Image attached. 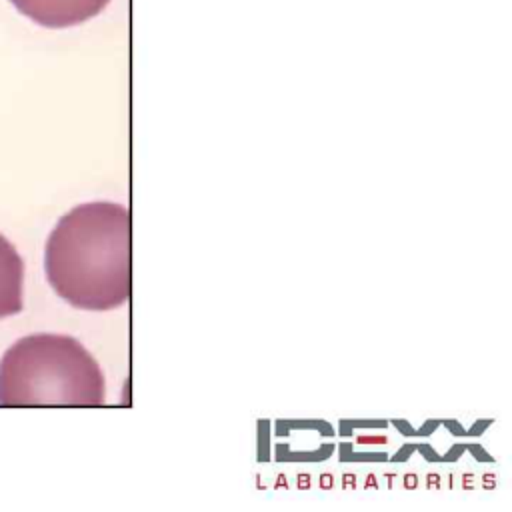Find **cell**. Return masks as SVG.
Wrapping results in <instances>:
<instances>
[{
	"mask_svg": "<svg viewBox=\"0 0 512 512\" xmlns=\"http://www.w3.org/2000/svg\"><path fill=\"white\" fill-rule=\"evenodd\" d=\"M44 270L54 292L74 308L112 310L130 300V212L116 202H88L50 232Z\"/></svg>",
	"mask_w": 512,
	"mask_h": 512,
	"instance_id": "6da1fadb",
	"label": "cell"
},
{
	"mask_svg": "<svg viewBox=\"0 0 512 512\" xmlns=\"http://www.w3.org/2000/svg\"><path fill=\"white\" fill-rule=\"evenodd\" d=\"M104 374L72 336L30 334L0 360V406H100Z\"/></svg>",
	"mask_w": 512,
	"mask_h": 512,
	"instance_id": "7a4b0ae2",
	"label": "cell"
},
{
	"mask_svg": "<svg viewBox=\"0 0 512 512\" xmlns=\"http://www.w3.org/2000/svg\"><path fill=\"white\" fill-rule=\"evenodd\" d=\"M18 12L46 28H68L90 20L110 0H10Z\"/></svg>",
	"mask_w": 512,
	"mask_h": 512,
	"instance_id": "3957f363",
	"label": "cell"
},
{
	"mask_svg": "<svg viewBox=\"0 0 512 512\" xmlns=\"http://www.w3.org/2000/svg\"><path fill=\"white\" fill-rule=\"evenodd\" d=\"M24 262L16 248L0 234V320L24 306Z\"/></svg>",
	"mask_w": 512,
	"mask_h": 512,
	"instance_id": "277c9868",
	"label": "cell"
}]
</instances>
